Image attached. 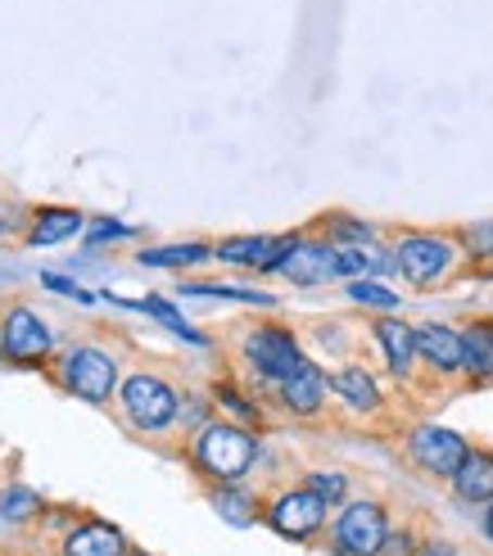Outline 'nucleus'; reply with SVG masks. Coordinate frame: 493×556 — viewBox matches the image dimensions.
I'll return each instance as SVG.
<instances>
[{"label": "nucleus", "mask_w": 493, "mask_h": 556, "mask_svg": "<svg viewBox=\"0 0 493 556\" xmlns=\"http://www.w3.org/2000/svg\"><path fill=\"white\" fill-rule=\"evenodd\" d=\"M64 556H131L127 539L104 520H87L64 539Z\"/></svg>", "instance_id": "dca6fc26"}, {"label": "nucleus", "mask_w": 493, "mask_h": 556, "mask_svg": "<svg viewBox=\"0 0 493 556\" xmlns=\"http://www.w3.org/2000/svg\"><path fill=\"white\" fill-rule=\"evenodd\" d=\"M141 313L159 317L163 326H168V330H173V336H181V340H190V344H204V336H200V330H190V326H186V317H181V313L173 308V303H168V299H146V303H141Z\"/></svg>", "instance_id": "393cba45"}, {"label": "nucleus", "mask_w": 493, "mask_h": 556, "mask_svg": "<svg viewBox=\"0 0 493 556\" xmlns=\"http://www.w3.org/2000/svg\"><path fill=\"white\" fill-rule=\"evenodd\" d=\"M81 227H87V217H81L77 208H41L33 231H27V240L33 244H60V240L77 236Z\"/></svg>", "instance_id": "6ab92c4d"}, {"label": "nucleus", "mask_w": 493, "mask_h": 556, "mask_svg": "<svg viewBox=\"0 0 493 556\" xmlns=\"http://www.w3.org/2000/svg\"><path fill=\"white\" fill-rule=\"evenodd\" d=\"M462 240H467L471 258H489V263H493V222H484V227H471V231H462Z\"/></svg>", "instance_id": "c756f323"}, {"label": "nucleus", "mask_w": 493, "mask_h": 556, "mask_svg": "<svg viewBox=\"0 0 493 556\" xmlns=\"http://www.w3.org/2000/svg\"><path fill=\"white\" fill-rule=\"evenodd\" d=\"M299 236H236L213 249V258L236 263V267H254V271H277L281 258L294 249Z\"/></svg>", "instance_id": "1a4fd4ad"}, {"label": "nucleus", "mask_w": 493, "mask_h": 556, "mask_svg": "<svg viewBox=\"0 0 493 556\" xmlns=\"http://www.w3.org/2000/svg\"><path fill=\"white\" fill-rule=\"evenodd\" d=\"M0 353H5V344H0Z\"/></svg>", "instance_id": "f704fd0d"}, {"label": "nucleus", "mask_w": 493, "mask_h": 556, "mask_svg": "<svg viewBox=\"0 0 493 556\" xmlns=\"http://www.w3.org/2000/svg\"><path fill=\"white\" fill-rule=\"evenodd\" d=\"M385 534H390L385 507L380 503H349L331 530V547H336V556H376Z\"/></svg>", "instance_id": "423d86ee"}, {"label": "nucleus", "mask_w": 493, "mask_h": 556, "mask_svg": "<svg viewBox=\"0 0 493 556\" xmlns=\"http://www.w3.org/2000/svg\"><path fill=\"white\" fill-rule=\"evenodd\" d=\"M421 556H457V552H453L448 543H440V539H434V543H426V547H421Z\"/></svg>", "instance_id": "473e14b6"}, {"label": "nucleus", "mask_w": 493, "mask_h": 556, "mask_svg": "<svg viewBox=\"0 0 493 556\" xmlns=\"http://www.w3.org/2000/svg\"><path fill=\"white\" fill-rule=\"evenodd\" d=\"M0 344L14 363H37V357L50 353V330L33 308H10L5 321H0Z\"/></svg>", "instance_id": "9b49d317"}, {"label": "nucleus", "mask_w": 493, "mask_h": 556, "mask_svg": "<svg viewBox=\"0 0 493 556\" xmlns=\"http://www.w3.org/2000/svg\"><path fill=\"white\" fill-rule=\"evenodd\" d=\"M331 389L353 407V412H376L380 407V384L367 367H344L331 376Z\"/></svg>", "instance_id": "a211bd4d"}, {"label": "nucleus", "mask_w": 493, "mask_h": 556, "mask_svg": "<svg viewBox=\"0 0 493 556\" xmlns=\"http://www.w3.org/2000/svg\"><path fill=\"white\" fill-rule=\"evenodd\" d=\"M123 236H131V227H123V222H100V227L87 231L91 244H100V240H123Z\"/></svg>", "instance_id": "2f4dec72"}, {"label": "nucleus", "mask_w": 493, "mask_h": 556, "mask_svg": "<svg viewBox=\"0 0 493 556\" xmlns=\"http://www.w3.org/2000/svg\"><path fill=\"white\" fill-rule=\"evenodd\" d=\"M326 507H340L344 503V493H349V480L340 476V470H313V476L304 480Z\"/></svg>", "instance_id": "a878e982"}, {"label": "nucleus", "mask_w": 493, "mask_h": 556, "mask_svg": "<svg viewBox=\"0 0 493 556\" xmlns=\"http://www.w3.org/2000/svg\"><path fill=\"white\" fill-rule=\"evenodd\" d=\"M33 511H37V493H27V489L5 493V503H0V516L5 520H27Z\"/></svg>", "instance_id": "cd10ccee"}, {"label": "nucleus", "mask_w": 493, "mask_h": 556, "mask_svg": "<svg viewBox=\"0 0 493 556\" xmlns=\"http://www.w3.org/2000/svg\"><path fill=\"white\" fill-rule=\"evenodd\" d=\"M453 493L462 497V503H476V507L493 503V453L489 448L467 453V462H462L457 476H453Z\"/></svg>", "instance_id": "2eb2a0df"}, {"label": "nucleus", "mask_w": 493, "mask_h": 556, "mask_svg": "<svg viewBox=\"0 0 493 556\" xmlns=\"http://www.w3.org/2000/svg\"><path fill=\"white\" fill-rule=\"evenodd\" d=\"M136 556H141V552H136Z\"/></svg>", "instance_id": "c9c22d12"}, {"label": "nucleus", "mask_w": 493, "mask_h": 556, "mask_svg": "<svg viewBox=\"0 0 493 556\" xmlns=\"http://www.w3.org/2000/svg\"><path fill=\"white\" fill-rule=\"evenodd\" d=\"M60 384L87 403H109L118 384V363L100 349H68L60 363Z\"/></svg>", "instance_id": "20e7f679"}, {"label": "nucleus", "mask_w": 493, "mask_h": 556, "mask_svg": "<svg viewBox=\"0 0 493 556\" xmlns=\"http://www.w3.org/2000/svg\"><path fill=\"white\" fill-rule=\"evenodd\" d=\"M399 254V276L407 286H440L444 276L457 267L462 249L453 236H434V231H407L394 244Z\"/></svg>", "instance_id": "f03ea898"}, {"label": "nucleus", "mask_w": 493, "mask_h": 556, "mask_svg": "<svg viewBox=\"0 0 493 556\" xmlns=\"http://www.w3.org/2000/svg\"><path fill=\"white\" fill-rule=\"evenodd\" d=\"M181 294H195V299H236V303H258V308H271V294L263 290H244V286H213V281H186Z\"/></svg>", "instance_id": "5701e85b"}, {"label": "nucleus", "mask_w": 493, "mask_h": 556, "mask_svg": "<svg viewBox=\"0 0 493 556\" xmlns=\"http://www.w3.org/2000/svg\"><path fill=\"white\" fill-rule=\"evenodd\" d=\"M254 457H258V439L250 434V426L213 421L195 439V466L204 470V476L223 480V484H236L244 470L254 466Z\"/></svg>", "instance_id": "f257e3e1"}, {"label": "nucleus", "mask_w": 493, "mask_h": 556, "mask_svg": "<svg viewBox=\"0 0 493 556\" xmlns=\"http://www.w3.org/2000/svg\"><path fill=\"white\" fill-rule=\"evenodd\" d=\"M204 258H213L208 244H163V249H146L141 254L146 267H195Z\"/></svg>", "instance_id": "4be33fe9"}, {"label": "nucleus", "mask_w": 493, "mask_h": 556, "mask_svg": "<svg viewBox=\"0 0 493 556\" xmlns=\"http://www.w3.org/2000/svg\"><path fill=\"white\" fill-rule=\"evenodd\" d=\"M467 453H471V443L448 426H417L413 439H407V457L434 480H453L457 466L467 462Z\"/></svg>", "instance_id": "0eeeda50"}, {"label": "nucleus", "mask_w": 493, "mask_h": 556, "mask_svg": "<svg viewBox=\"0 0 493 556\" xmlns=\"http://www.w3.org/2000/svg\"><path fill=\"white\" fill-rule=\"evenodd\" d=\"M244 363H250L263 380L281 384V380H290L299 367H304L308 357H304V349L294 344L290 330H281V326H254L250 336H244Z\"/></svg>", "instance_id": "7ed1b4c3"}, {"label": "nucleus", "mask_w": 493, "mask_h": 556, "mask_svg": "<svg viewBox=\"0 0 493 556\" xmlns=\"http://www.w3.org/2000/svg\"><path fill=\"white\" fill-rule=\"evenodd\" d=\"M376 556H421V552H417V534H413V530H390Z\"/></svg>", "instance_id": "c85d7f7f"}, {"label": "nucleus", "mask_w": 493, "mask_h": 556, "mask_svg": "<svg viewBox=\"0 0 493 556\" xmlns=\"http://www.w3.org/2000/svg\"><path fill=\"white\" fill-rule=\"evenodd\" d=\"M267 525L277 534H286V539H313L321 525H326V503H321V497L308 484L286 489L277 503L267 507Z\"/></svg>", "instance_id": "6e6552de"}, {"label": "nucleus", "mask_w": 493, "mask_h": 556, "mask_svg": "<svg viewBox=\"0 0 493 556\" xmlns=\"http://www.w3.org/2000/svg\"><path fill=\"white\" fill-rule=\"evenodd\" d=\"M217 403H223L227 412H236L244 426H254V421H258V407H254V403H244V394H240V389H231V384H217Z\"/></svg>", "instance_id": "bb28decb"}, {"label": "nucleus", "mask_w": 493, "mask_h": 556, "mask_svg": "<svg viewBox=\"0 0 493 556\" xmlns=\"http://www.w3.org/2000/svg\"><path fill=\"white\" fill-rule=\"evenodd\" d=\"M177 389L168 380H159V376H131L123 384V412L131 416V426L136 430H163V426H173L177 421Z\"/></svg>", "instance_id": "39448f33"}, {"label": "nucleus", "mask_w": 493, "mask_h": 556, "mask_svg": "<svg viewBox=\"0 0 493 556\" xmlns=\"http://www.w3.org/2000/svg\"><path fill=\"white\" fill-rule=\"evenodd\" d=\"M344 294H349L353 303H367V308H380V313H394V308H399V294H394V290H385L380 281H371V276H353V281L344 286Z\"/></svg>", "instance_id": "b1692460"}, {"label": "nucleus", "mask_w": 493, "mask_h": 556, "mask_svg": "<svg viewBox=\"0 0 493 556\" xmlns=\"http://www.w3.org/2000/svg\"><path fill=\"white\" fill-rule=\"evenodd\" d=\"M277 399L294 416H317L321 403H326V376H321V367L317 363H304L290 380L277 384Z\"/></svg>", "instance_id": "4468645a"}, {"label": "nucleus", "mask_w": 493, "mask_h": 556, "mask_svg": "<svg viewBox=\"0 0 493 556\" xmlns=\"http://www.w3.org/2000/svg\"><path fill=\"white\" fill-rule=\"evenodd\" d=\"M371 336L385 353V363L399 380H413L417 376V363H421V349H417V326H407L399 317H376L371 321Z\"/></svg>", "instance_id": "f8f14e48"}, {"label": "nucleus", "mask_w": 493, "mask_h": 556, "mask_svg": "<svg viewBox=\"0 0 493 556\" xmlns=\"http://www.w3.org/2000/svg\"><path fill=\"white\" fill-rule=\"evenodd\" d=\"M277 271L286 276V281H294V286H326V281H336V244L299 236Z\"/></svg>", "instance_id": "9d476101"}, {"label": "nucleus", "mask_w": 493, "mask_h": 556, "mask_svg": "<svg viewBox=\"0 0 493 556\" xmlns=\"http://www.w3.org/2000/svg\"><path fill=\"white\" fill-rule=\"evenodd\" d=\"M321 236L331 240V244H371L376 240V227L371 222H358V217H349V213H326L321 217Z\"/></svg>", "instance_id": "aec40b11"}, {"label": "nucleus", "mask_w": 493, "mask_h": 556, "mask_svg": "<svg viewBox=\"0 0 493 556\" xmlns=\"http://www.w3.org/2000/svg\"><path fill=\"white\" fill-rule=\"evenodd\" d=\"M41 286H46V290H54V294H68V299L91 303V294H87V290H77L73 281H64V276H54V271H41Z\"/></svg>", "instance_id": "7c9ffc66"}, {"label": "nucleus", "mask_w": 493, "mask_h": 556, "mask_svg": "<svg viewBox=\"0 0 493 556\" xmlns=\"http://www.w3.org/2000/svg\"><path fill=\"white\" fill-rule=\"evenodd\" d=\"M462 349H467L471 384H493V317H476L462 326Z\"/></svg>", "instance_id": "f3484780"}, {"label": "nucleus", "mask_w": 493, "mask_h": 556, "mask_svg": "<svg viewBox=\"0 0 493 556\" xmlns=\"http://www.w3.org/2000/svg\"><path fill=\"white\" fill-rule=\"evenodd\" d=\"M484 534H489V539H493V503H489V507H484Z\"/></svg>", "instance_id": "72a5a7b5"}, {"label": "nucleus", "mask_w": 493, "mask_h": 556, "mask_svg": "<svg viewBox=\"0 0 493 556\" xmlns=\"http://www.w3.org/2000/svg\"><path fill=\"white\" fill-rule=\"evenodd\" d=\"M213 507H217V516H223V520L240 525V530L258 520V503H254V497L244 493V489H236V484H223V489H217V493H213Z\"/></svg>", "instance_id": "412c9836"}, {"label": "nucleus", "mask_w": 493, "mask_h": 556, "mask_svg": "<svg viewBox=\"0 0 493 556\" xmlns=\"http://www.w3.org/2000/svg\"><path fill=\"white\" fill-rule=\"evenodd\" d=\"M417 349H421V363H426L434 376H462V371H467L462 330H453V326H440V321L417 326Z\"/></svg>", "instance_id": "ddd939ff"}]
</instances>
